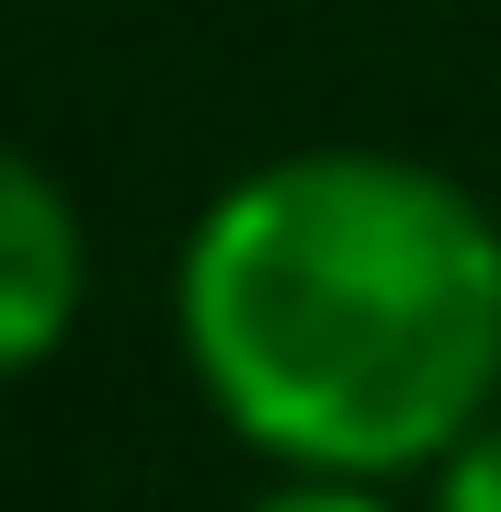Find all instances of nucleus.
<instances>
[{
	"mask_svg": "<svg viewBox=\"0 0 501 512\" xmlns=\"http://www.w3.org/2000/svg\"><path fill=\"white\" fill-rule=\"evenodd\" d=\"M80 285H92V251H80L69 194H57L23 148H0V376L46 365V353L69 342Z\"/></svg>",
	"mask_w": 501,
	"mask_h": 512,
	"instance_id": "obj_2",
	"label": "nucleus"
},
{
	"mask_svg": "<svg viewBox=\"0 0 501 512\" xmlns=\"http://www.w3.org/2000/svg\"><path fill=\"white\" fill-rule=\"evenodd\" d=\"M433 512H501V421H479V433L433 467Z\"/></svg>",
	"mask_w": 501,
	"mask_h": 512,
	"instance_id": "obj_3",
	"label": "nucleus"
},
{
	"mask_svg": "<svg viewBox=\"0 0 501 512\" xmlns=\"http://www.w3.org/2000/svg\"><path fill=\"white\" fill-rule=\"evenodd\" d=\"M183 353L297 478L445 467L501 399V228L388 148H297L183 239Z\"/></svg>",
	"mask_w": 501,
	"mask_h": 512,
	"instance_id": "obj_1",
	"label": "nucleus"
},
{
	"mask_svg": "<svg viewBox=\"0 0 501 512\" xmlns=\"http://www.w3.org/2000/svg\"><path fill=\"white\" fill-rule=\"evenodd\" d=\"M251 512H388L365 490V478H297V490H274V501H251Z\"/></svg>",
	"mask_w": 501,
	"mask_h": 512,
	"instance_id": "obj_4",
	"label": "nucleus"
}]
</instances>
